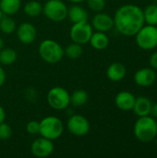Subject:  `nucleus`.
<instances>
[{
    "label": "nucleus",
    "instance_id": "obj_30",
    "mask_svg": "<svg viewBox=\"0 0 157 158\" xmlns=\"http://www.w3.org/2000/svg\"><path fill=\"white\" fill-rule=\"evenodd\" d=\"M5 81H6V72L2 68V66L0 65V87L5 83Z\"/></svg>",
    "mask_w": 157,
    "mask_h": 158
},
{
    "label": "nucleus",
    "instance_id": "obj_3",
    "mask_svg": "<svg viewBox=\"0 0 157 158\" xmlns=\"http://www.w3.org/2000/svg\"><path fill=\"white\" fill-rule=\"evenodd\" d=\"M41 58L48 64H56L64 56V49L56 41L46 39L41 42L38 48Z\"/></svg>",
    "mask_w": 157,
    "mask_h": 158
},
{
    "label": "nucleus",
    "instance_id": "obj_11",
    "mask_svg": "<svg viewBox=\"0 0 157 158\" xmlns=\"http://www.w3.org/2000/svg\"><path fill=\"white\" fill-rule=\"evenodd\" d=\"M37 36V31L31 22H22L17 28V37L23 44H32Z\"/></svg>",
    "mask_w": 157,
    "mask_h": 158
},
{
    "label": "nucleus",
    "instance_id": "obj_12",
    "mask_svg": "<svg viewBox=\"0 0 157 158\" xmlns=\"http://www.w3.org/2000/svg\"><path fill=\"white\" fill-rule=\"evenodd\" d=\"M92 27L96 31H109L114 28V19L110 15L103 13L102 11L97 12L92 19Z\"/></svg>",
    "mask_w": 157,
    "mask_h": 158
},
{
    "label": "nucleus",
    "instance_id": "obj_34",
    "mask_svg": "<svg viewBox=\"0 0 157 158\" xmlns=\"http://www.w3.org/2000/svg\"><path fill=\"white\" fill-rule=\"evenodd\" d=\"M68 1H69V2H71V3L78 4V3H81V2H82V1H85V0H68Z\"/></svg>",
    "mask_w": 157,
    "mask_h": 158
},
{
    "label": "nucleus",
    "instance_id": "obj_31",
    "mask_svg": "<svg viewBox=\"0 0 157 158\" xmlns=\"http://www.w3.org/2000/svg\"><path fill=\"white\" fill-rule=\"evenodd\" d=\"M150 115H151L154 118H157V103L152 105L151 111H150Z\"/></svg>",
    "mask_w": 157,
    "mask_h": 158
},
{
    "label": "nucleus",
    "instance_id": "obj_35",
    "mask_svg": "<svg viewBox=\"0 0 157 158\" xmlns=\"http://www.w3.org/2000/svg\"><path fill=\"white\" fill-rule=\"evenodd\" d=\"M3 15H4V14H3V12L1 11V9H0V20H1V19H2V17H3Z\"/></svg>",
    "mask_w": 157,
    "mask_h": 158
},
{
    "label": "nucleus",
    "instance_id": "obj_27",
    "mask_svg": "<svg viewBox=\"0 0 157 158\" xmlns=\"http://www.w3.org/2000/svg\"><path fill=\"white\" fill-rule=\"evenodd\" d=\"M11 136H12L11 127L5 122L0 123V140L6 141L8 140Z\"/></svg>",
    "mask_w": 157,
    "mask_h": 158
},
{
    "label": "nucleus",
    "instance_id": "obj_37",
    "mask_svg": "<svg viewBox=\"0 0 157 158\" xmlns=\"http://www.w3.org/2000/svg\"><path fill=\"white\" fill-rule=\"evenodd\" d=\"M156 2H157V0H156Z\"/></svg>",
    "mask_w": 157,
    "mask_h": 158
},
{
    "label": "nucleus",
    "instance_id": "obj_10",
    "mask_svg": "<svg viewBox=\"0 0 157 158\" xmlns=\"http://www.w3.org/2000/svg\"><path fill=\"white\" fill-rule=\"evenodd\" d=\"M55 146L53 141L41 137L32 142L31 145V154L39 158H44L51 156L54 152Z\"/></svg>",
    "mask_w": 157,
    "mask_h": 158
},
{
    "label": "nucleus",
    "instance_id": "obj_21",
    "mask_svg": "<svg viewBox=\"0 0 157 158\" xmlns=\"http://www.w3.org/2000/svg\"><path fill=\"white\" fill-rule=\"evenodd\" d=\"M88 101V94L86 91L82 89H79L74 91L70 94V105L73 106H82Z\"/></svg>",
    "mask_w": 157,
    "mask_h": 158
},
{
    "label": "nucleus",
    "instance_id": "obj_14",
    "mask_svg": "<svg viewBox=\"0 0 157 158\" xmlns=\"http://www.w3.org/2000/svg\"><path fill=\"white\" fill-rule=\"evenodd\" d=\"M135 100L136 97L131 93L128 91H122L117 94L115 98V104L118 109L123 111H130L132 110Z\"/></svg>",
    "mask_w": 157,
    "mask_h": 158
},
{
    "label": "nucleus",
    "instance_id": "obj_15",
    "mask_svg": "<svg viewBox=\"0 0 157 158\" xmlns=\"http://www.w3.org/2000/svg\"><path fill=\"white\" fill-rule=\"evenodd\" d=\"M126 73H127L126 67L120 62L112 63L106 70L107 78L111 81H115V82L122 81L125 78Z\"/></svg>",
    "mask_w": 157,
    "mask_h": 158
},
{
    "label": "nucleus",
    "instance_id": "obj_19",
    "mask_svg": "<svg viewBox=\"0 0 157 158\" xmlns=\"http://www.w3.org/2000/svg\"><path fill=\"white\" fill-rule=\"evenodd\" d=\"M21 6L20 0H0V9L4 15L12 16L16 14Z\"/></svg>",
    "mask_w": 157,
    "mask_h": 158
},
{
    "label": "nucleus",
    "instance_id": "obj_22",
    "mask_svg": "<svg viewBox=\"0 0 157 158\" xmlns=\"http://www.w3.org/2000/svg\"><path fill=\"white\" fill-rule=\"evenodd\" d=\"M24 12L29 17H37L41 13H43V5L36 0L29 1L24 6Z\"/></svg>",
    "mask_w": 157,
    "mask_h": 158
},
{
    "label": "nucleus",
    "instance_id": "obj_18",
    "mask_svg": "<svg viewBox=\"0 0 157 158\" xmlns=\"http://www.w3.org/2000/svg\"><path fill=\"white\" fill-rule=\"evenodd\" d=\"M89 43L91 44V45L93 49L104 50L109 44V38L105 34V32L96 31V32H93Z\"/></svg>",
    "mask_w": 157,
    "mask_h": 158
},
{
    "label": "nucleus",
    "instance_id": "obj_20",
    "mask_svg": "<svg viewBox=\"0 0 157 158\" xmlns=\"http://www.w3.org/2000/svg\"><path fill=\"white\" fill-rule=\"evenodd\" d=\"M18 57V54L16 50L10 47H4L0 51V65L9 66L12 65Z\"/></svg>",
    "mask_w": 157,
    "mask_h": 158
},
{
    "label": "nucleus",
    "instance_id": "obj_28",
    "mask_svg": "<svg viewBox=\"0 0 157 158\" xmlns=\"http://www.w3.org/2000/svg\"><path fill=\"white\" fill-rule=\"evenodd\" d=\"M26 131L29 134H37L40 131V122L36 120H31L26 125Z\"/></svg>",
    "mask_w": 157,
    "mask_h": 158
},
{
    "label": "nucleus",
    "instance_id": "obj_9",
    "mask_svg": "<svg viewBox=\"0 0 157 158\" xmlns=\"http://www.w3.org/2000/svg\"><path fill=\"white\" fill-rule=\"evenodd\" d=\"M67 127L71 134L78 137L85 136L90 131V123L88 119L81 115L71 116L68 120Z\"/></svg>",
    "mask_w": 157,
    "mask_h": 158
},
{
    "label": "nucleus",
    "instance_id": "obj_16",
    "mask_svg": "<svg viewBox=\"0 0 157 158\" xmlns=\"http://www.w3.org/2000/svg\"><path fill=\"white\" fill-rule=\"evenodd\" d=\"M152 102L148 97L145 96H140L136 98L134 106L132 108L135 115L138 117H145L150 115L151 107H152Z\"/></svg>",
    "mask_w": 157,
    "mask_h": 158
},
{
    "label": "nucleus",
    "instance_id": "obj_29",
    "mask_svg": "<svg viewBox=\"0 0 157 158\" xmlns=\"http://www.w3.org/2000/svg\"><path fill=\"white\" fill-rule=\"evenodd\" d=\"M149 64H150V66H151L152 69H157V51L155 52V53H153V55L150 56Z\"/></svg>",
    "mask_w": 157,
    "mask_h": 158
},
{
    "label": "nucleus",
    "instance_id": "obj_8",
    "mask_svg": "<svg viewBox=\"0 0 157 158\" xmlns=\"http://www.w3.org/2000/svg\"><path fill=\"white\" fill-rule=\"evenodd\" d=\"M93 32V29L92 27V24H90L88 21H82L73 23L69 31V36L73 43L83 45L90 42Z\"/></svg>",
    "mask_w": 157,
    "mask_h": 158
},
{
    "label": "nucleus",
    "instance_id": "obj_23",
    "mask_svg": "<svg viewBox=\"0 0 157 158\" xmlns=\"http://www.w3.org/2000/svg\"><path fill=\"white\" fill-rule=\"evenodd\" d=\"M0 31L4 34H12L16 31V21L8 15H3L0 20Z\"/></svg>",
    "mask_w": 157,
    "mask_h": 158
},
{
    "label": "nucleus",
    "instance_id": "obj_4",
    "mask_svg": "<svg viewBox=\"0 0 157 158\" xmlns=\"http://www.w3.org/2000/svg\"><path fill=\"white\" fill-rule=\"evenodd\" d=\"M64 131V125L60 118L53 116L45 117L40 121L39 133L42 137L51 141L58 139Z\"/></svg>",
    "mask_w": 157,
    "mask_h": 158
},
{
    "label": "nucleus",
    "instance_id": "obj_13",
    "mask_svg": "<svg viewBox=\"0 0 157 158\" xmlns=\"http://www.w3.org/2000/svg\"><path fill=\"white\" fill-rule=\"evenodd\" d=\"M156 80V73L152 68H143L134 74V81L141 87H150Z\"/></svg>",
    "mask_w": 157,
    "mask_h": 158
},
{
    "label": "nucleus",
    "instance_id": "obj_33",
    "mask_svg": "<svg viewBox=\"0 0 157 158\" xmlns=\"http://www.w3.org/2000/svg\"><path fill=\"white\" fill-rule=\"evenodd\" d=\"M4 45H5L4 41H3V39H2V38H0V51L4 48Z\"/></svg>",
    "mask_w": 157,
    "mask_h": 158
},
{
    "label": "nucleus",
    "instance_id": "obj_24",
    "mask_svg": "<svg viewBox=\"0 0 157 158\" xmlns=\"http://www.w3.org/2000/svg\"><path fill=\"white\" fill-rule=\"evenodd\" d=\"M82 52H83V49H82L81 44H77V43H72L66 47V49L64 50V55H66L68 58L77 59L81 57V56L82 55Z\"/></svg>",
    "mask_w": 157,
    "mask_h": 158
},
{
    "label": "nucleus",
    "instance_id": "obj_32",
    "mask_svg": "<svg viewBox=\"0 0 157 158\" xmlns=\"http://www.w3.org/2000/svg\"><path fill=\"white\" fill-rule=\"evenodd\" d=\"M5 118H6V112H5V109L3 108V106L0 105V123L4 122Z\"/></svg>",
    "mask_w": 157,
    "mask_h": 158
},
{
    "label": "nucleus",
    "instance_id": "obj_36",
    "mask_svg": "<svg viewBox=\"0 0 157 158\" xmlns=\"http://www.w3.org/2000/svg\"><path fill=\"white\" fill-rule=\"evenodd\" d=\"M156 28H157V25H156Z\"/></svg>",
    "mask_w": 157,
    "mask_h": 158
},
{
    "label": "nucleus",
    "instance_id": "obj_5",
    "mask_svg": "<svg viewBox=\"0 0 157 158\" xmlns=\"http://www.w3.org/2000/svg\"><path fill=\"white\" fill-rule=\"evenodd\" d=\"M135 36L138 46L143 50H153L157 46L156 26L143 25Z\"/></svg>",
    "mask_w": 157,
    "mask_h": 158
},
{
    "label": "nucleus",
    "instance_id": "obj_1",
    "mask_svg": "<svg viewBox=\"0 0 157 158\" xmlns=\"http://www.w3.org/2000/svg\"><path fill=\"white\" fill-rule=\"evenodd\" d=\"M114 27L125 36H135L144 25L143 10L136 5H124L120 6L114 16Z\"/></svg>",
    "mask_w": 157,
    "mask_h": 158
},
{
    "label": "nucleus",
    "instance_id": "obj_26",
    "mask_svg": "<svg viewBox=\"0 0 157 158\" xmlns=\"http://www.w3.org/2000/svg\"><path fill=\"white\" fill-rule=\"evenodd\" d=\"M89 8L94 12H101L105 6V0H86Z\"/></svg>",
    "mask_w": 157,
    "mask_h": 158
},
{
    "label": "nucleus",
    "instance_id": "obj_6",
    "mask_svg": "<svg viewBox=\"0 0 157 158\" xmlns=\"http://www.w3.org/2000/svg\"><path fill=\"white\" fill-rule=\"evenodd\" d=\"M44 16L55 22H60L68 17V6L62 0H48L43 6Z\"/></svg>",
    "mask_w": 157,
    "mask_h": 158
},
{
    "label": "nucleus",
    "instance_id": "obj_25",
    "mask_svg": "<svg viewBox=\"0 0 157 158\" xmlns=\"http://www.w3.org/2000/svg\"><path fill=\"white\" fill-rule=\"evenodd\" d=\"M144 21L148 25H157V6L156 5H150L148 6L145 10H143Z\"/></svg>",
    "mask_w": 157,
    "mask_h": 158
},
{
    "label": "nucleus",
    "instance_id": "obj_7",
    "mask_svg": "<svg viewBox=\"0 0 157 158\" xmlns=\"http://www.w3.org/2000/svg\"><path fill=\"white\" fill-rule=\"evenodd\" d=\"M47 103L55 110H64L70 105V94L63 87H53L47 94Z\"/></svg>",
    "mask_w": 157,
    "mask_h": 158
},
{
    "label": "nucleus",
    "instance_id": "obj_17",
    "mask_svg": "<svg viewBox=\"0 0 157 158\" xmlns=\"http://www.w3.org/2000/svg\"><path fill=\"white\" fill-rule=\"evenodd\" d=\"M72 23L88 21V12L85 8L79 5H73L68 8V17Z\"/></svg>",
    "mask_w": 157,
    "mask_h": 158
},
{
    "label": "nucleus",
    "instance_id": "obj_2",
    "mask_svg": "<svg viewBox=\"0 0 157 158\" xmlns=\"http://www.w3.org/2000/svg\"><path fill=\"white\" fill-rule=\"evenodd\" d=\"M134 135L142 143H150L157 136V122L153 117H140L134 125Z\"/></svg>",
    "mask_w": 157,
    "mask_h": 158
}]
</instances>
